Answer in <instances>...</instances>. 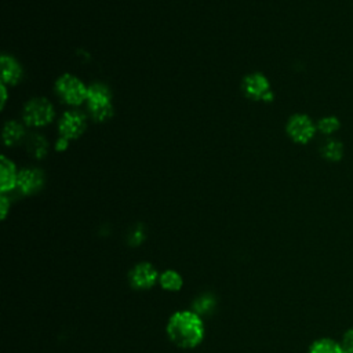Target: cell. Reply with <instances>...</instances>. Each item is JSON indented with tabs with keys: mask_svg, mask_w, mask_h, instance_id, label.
Here are the masks:
<instances>
[{
	"mask_svg": "<svg viewBox=\"0 0 353 353\" xmlns=\"http://www.w3.org/2000/svg\"><path fill=\"white\" fill-rule=\"evenodd\" d=\"M22 117L30 127H43L52 121L54 108L50 101L44 98H34L25 105Z\"/></svg>",
	"mask_w": 353,
	"mask_h": 353,
	"instance_id": "obj_4",
	"label": "cell"
},
{
	"mask_svg": "<svg viewBox=\"0 0 353 353\" xmlns=\"http://www.w3.org/2000/svg\"><path fill=\"white\" fill-rule=\"evenodd\" d=\"M160 285L167 291H178L182 287V277L175 270H165L160 274Z\"/></svg>",
	"mask_w": 353,
	"mask_h": 353,
	"instance_id": "obj_16",
	"label": "cell"
},
{
	"mask_svg": "<svg viewBox=\"0 0 353 353\" xmlns=\"http://www.w3.org/2000/svg\"><path fill=\"white\" fill-rule=\"evenodd\" d=\"M55 90L58 95L65 101L66 103L72 106L81 105L84 101H87V87L83 84V81L72 74H62L57 83Z\"/></svg>",
	"mask_w": 353,
	"mask_h": 353,
	"instance_id": "obj_3",
	"label": "cell"
},
{
	"mask_svg": "<svg viewBox=\"0 0 353 353\" xmlns=\"http://www.w3.org/2000/svg\"><path fill=\"white\" fill-rule=\"evenodd\" d=\"M87 127V119L83 113L77 110L66 112L58 124L59 135L68 141L79 138Z\"/></svg>",
	"mask_w": 353,
	"mask_h": 353,
	"instance_id": "obj_7",
	"label": "cell"
},
{
	"mask_svg": "<svg viewBox=\"0 0 353 353\" xmlns=\"http://www.w3.org/2000/svg\"><path fill=\"white\" fill-rule=\"evenodd\" d=\"M25 137V130L18 121H7L3 128V141L7 146L19 143Z\"/></svg>",
	"mask_w": 353,
	"mask_h": 353,
	"instance_id": "obj_12",
	"label": "cell"
},
{
	"mask_svg": "<svg viewBox=\"0 0 353 353\" xmlns=\"http://www.w3.org/2000/svg\"><path fill=\"white\" fill-rule=\"evenodd\" d=\"M167 334L176 346L190 349L203 341L204 324L196 312H176L168 320Z\"/></svg>",
	"mask_w": 353,
	"mask_h": 353,
	"instance_id": "obj_1",
	"label": "cell"
},
{
	"mask_svg": "<svg viewBox=\"0 0 353 353\" xmlns=\"http://www.w3.org/2000/svg\"><path fill=\"white\" fill-rule=\"evenodd\" d=\"M6 99H7V90H6V84L3 83V84H1V108H3L4 103H6Z\"/></svg>",
	"mask_w": 353,
	"mask_h": 353,
	"instance_id": "obj_22",
	"label": "cell"
},
{
	"mask_svg": "<svg viewBox=\"0 0 353 353\" xmlns=\"http://www.w3.org/2000/svg\"><path fill=\"white\" fill-rule=\"evenodd\" d=\"M157 280V270L148 262L138 263L130 272L131 285L135 288H150Z\"/></svg>",
	"mask_w": 353,
	"mask_h": 353,
	"instance_id": "obj_9",
	"label": "cell"
},
{
	"mask_svg": "<svg viewBox=\"0 0 353 353\" xmlns=\"http://www.w3.org/2000/svg\"><path fill=\"white\" fill-rule=\"evenodd\" d=\"M215 307V299L211 295H203L197 298L193 303V309L197 314H207Z\"/></svg>",
	"mask_w": 353,
	"mask_h": 353,
	"instance_id": "obj_18",
	"label": "cell"
},
{
	"mask_svg": "<svg viewBox=\"0 0 353 353\" xmlns=\"http://www.w3.org/2000/svg\"><path fill=\"white\" fill-rule=\"evenodd\" d=\"M243 90L248 98L255 101L270 102L273 99L269 80L261 73L247 74L243 80Z\"/></svg>",
	"mask_w": 353,
	"mask_h": 353,
	"instance_id": "obj_6",
	"label": "cell"
},
{
	"mask_svg": "<svg viewBox=\"0 0 353 353\" xmlns=\"http://www.w3.org/2000/svg\"><path fill=\"white\" fill-rule=\"evenodd\" d=\"M285 131L294 142L305 145L309 141H312V138L314 137V134L317 131V127L309 116L299 113V114H294L288 119Z\"/></svg>",
	"mask_w": 353,
	"mask_h": 353,
	"instance_id": "obj_5",
	"label": "cell"
},
{
	"mask_svg": "<svg viewBox=\"0 0 353 353\" xmlns=\"http://www.w3.org/2000/svg\"><path fill=\"white\" fill-rule=\"evenodd\" d=\"M18 172L11 160L1 156L0 159V190L1 193H7L17 188Z\"/></svg>",
	"mask_w": 353,
	"mask_h": 353,
	"instance_id": "obj_10",
	"label": "cell"
},
{
	"mask_svg": "<svg viewBox=\"0 0 353 353\" xmlns=\"http://www.w3.org/2000/svg\"><path fill=\"white\" fill-rule=\"evenodd\" d=\"M321 156L328 161H339L343 157V145L338 139H328L321 146Z\"/></svg>",
	"mask_w": 353,
	"mask_h": 353,
	"instance_id": "obj_15",
	"label": "cell"
},
{
	"mask_svg": "<svg viewBox=\"0 0 353 353\" xmlns=\"http://www.w3.org/2000/svg\"><path fill=\"white\" fill-rule=\"evenodd\" d=\"M68 143H69V141L68 139H65V138H59L58 141H57V143H55V148H57V150H65L66 148H68Z\"/></svg>",
	"mask_w": 353,
	"mask_h": 353,
	"instance_id": "obj_21",
	"label": "cell"
},
{
	"mask_svg": "<svg viewBox=\"0 0 353 353\" xmlns=\"http://www.w3.org/2000/svg\"><path fill=\"white\" fill-rule=\"evenodd\" d=\"M44 185V175L39 168H23L18 172L17 190L21 194L37 193Z\"/></svg>",
	"mask_w": 353,
	"mask_h": 353,
	"instance_id": "obj_8",
	"label": "cell"
},
{
	"mask_svg": "<svg viewBox=\"0 0 353 353\" xmlns=\"http://www.w3.org/2000/svg\"><path fill=\"white\" fill-rule=\"evenodd\" d=\"M1 77L4 84H17L22 77V68L10 55H1Z\"/></svg>",
	"mask_w": 353,
	"mask_h": 353,
	"instance_id": "obj_11",
	"label": "cell"
},
{
	"mask_svg": "<svg viewBox=\"0 0 353 353\" xmlns=\"http://www.w3.org/2000/svg\"><path fill=\"white\" fill-rule=\"evenodd\" d=\"M87 106L91 117L95 121H105L112 117V94L102 83H94L87 90Z\"/></svg>",
	"mask_w": 353,
	"mask_h": 353,
	"instance_id": "obj_2",
	"label": "cell"
},
{
	"mask_svg": "<svg viewBox=\"0 0 353 353\" xmlns=\"http://www.w3.org/2000/svg\"><path fill=\"white\" fill-rule=\"evenodd\" d=\"M26 149L28 152L36 157V159H43L47 154L48 150V143L46 138L40 134H33L28 138L26 141Z\"/></svg>",
	"mask_w": 353,
	"mask_h": 353,
	"instance_id": "obj_14",
	"label": "cell"
},
{
	"mask_svg": "<svg viewBox=\"0 0 353 353\" xmlns=\"http://www.w3.org/2000/svg\"><path fill=\"white\" fill-rule=\"evenodd\" d=\"M317 130L324 134V135H331L334 132H336L341 127V121L335 117V116H325L323 119H320L316 124Z\"/></svg>",
	"mask_w": 353,
	"mask_h": 353,
	"instance_id": "obj_17",
	"label": "cell"
},
{
	"mask_svg": "<svg viewBox=\"0 0 353 353\" xmlns=\"http://www.w3.org/2000/svg\"><path fill=\"white\" fill-rule=\"evenodd\" d=\"M8 207H10V201H8V199L6 197V193H3L1 197H0V208H1V218H3V219H4L6 215H7Z\"/></svg>",
	"mask_w": 353,
	"mask_h": 353,
	"instance_id": "obj_20",
	"label": "cell"
},
{
	"mask_svg": "<svg viewBox=\"0 0 353 353\" xmlns=\"http://www.w3.org/2000/svg\"><path fill=\"white\" fill-rule=\"evenodd\" d=\"M341 345H342L343 353H353V327L345 331Z\"/></svg>",
	"mask_w": 353,
	"mask_h": 353,
	"instance_id": "obj_19",
	"label": "cell"
},
{
	"mask_svg": "<svg viewBox=\"0 0 353 353\" xmlns=\"http://www.w3.org/2000/svg\"><path fill=\"white\" fill-rule=\"evenodd\" d=\"M307 353H343V349L341 342L332 338H320L310 345Z\"/></svg>",
	"mask_w": 353,
	"mask_h": 353,
	"instance_id": "obj_13",
	"label": "cell"
}]
</instances>
